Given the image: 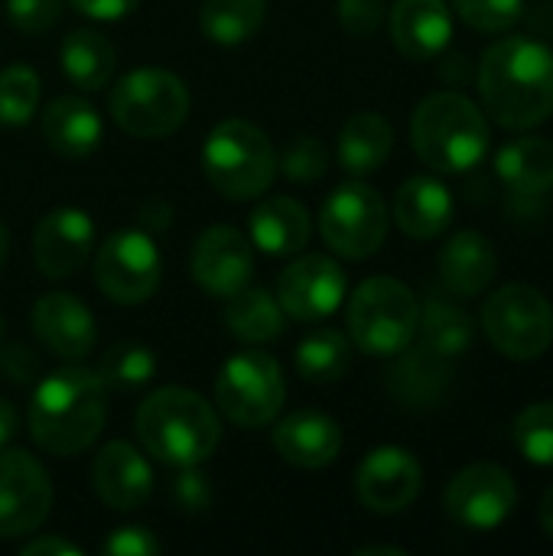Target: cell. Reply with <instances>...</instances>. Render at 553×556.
Segmentation results:
<instances>
[{"label": "cell", "mask_w": 553, "mask_h": 556, "mask_svg": "<svg viewBox=\"0 0 553 556\" xmlns=\"http://www.w3.org/2000/svg\"><path fill=\"white\" fill-rule=\"evenodd\" d=\"M479 98L508 130H528L553 114V49L531 36H508L479 62Z\"/></svg>", "instance_id": "6da1fadb"}, {"label": "cell", "mask_w": 553, "mask_h": 556, "mask_svg": "<svg viewBox=\"0 0 553 556\" xmlns=\"http://www.w3.org/2000/svg\"><path fill=\"white\" fill-rule=\"evenodd\" d=\"M104 417L108 401L98 371L62 368L36 388L29 404V433L46 453L75 456L101 437Z\"/></svg>", "instance_id": "7a4b0ae2"}, {"label": "cell", "mask_w": 553, "mask_h": 556, "mask_svg": "<svg viewBox=\"0 0 553 556\" xmlns=\"http://www.w3.org/2000/svg\"><path fill=\"white\" fill-rule=\"evenodd\" d=\"M137 437L160 463L183 469L199 466L215 453L222 424L202 394L189 388H160L137 410Z\"/></svg>", "instance_id": "3957f363"}, {"label": "cell", "mask_w": 553, "mask_h": 556, "mask_svg": "<svg viewBox=\"0 0 553 556\" xmlns=\"http://www.w3.org/2000/svg\"><path fill=\"white\" fill-rule=\"evenodd\" d=\"M417 156L437 173H469L489 153V124L476 101L460 91L424 98L411 121Z\"/></svg>", "instance_id": "277c9868"}, {"label": "cell", "mask_w": 553, "mask_h": 556, "mask_svg": "<svg viewBox=\"0 0 553 556\" xmlns=\"http://www.w3.org/2000/svg\"><path fill=\"white\" fill-rule=\"evenodd\" d=\"M417 323L420 303L394 277H372L349 300V336L365 355H401L411 349Z\"/></svg>", "instance_id": "5b68a950"}, {"label": "cell", "mask_w": 553, "mask_h": 556, "mask_svg": "<svg viewBox=\"0 0 553 556\" xmlns=\"http://www.w3.org/2000/svg\"><path fill=\"white\" fill-rule=\"evenodd\" d=\"M202 166L225 199H254L277 176V156L267 134L248 121H222L205 140Z\"/></svg>", "instance_id": "8992f818"}, {"label": "cell", "mask_w": 553, "mask_h": 556, "mask_svg": "<svg viewBox=\"0 0 553 556\" xmlns=\"http://www.w3.org/2000/svg\"><path fill=\"white\" fill-rule=\"evenodd\" d=\"M189 114L186 85L166 68H137L111 91L114 124L140 140L173 134Z\"/></svg>", "instance_id": "52a82bcc"}, {"label": "cell", "mask_w": 553, "mask_h": 556, "mask_svg": "<svg viewBox=\"0 0 553 556\" xmlns=\"http://www.w3.org/2000/svg\"><path fill=\"white\" fill-rule=\"evenodd\" d=\"M482 326L499 355L512 362H535L551 349L553 306L541 290L528 283H508L489 296Z\"/></svg>", "instance_id": "ba28073f"}, {"label": "cell", "mask_w": 553, "mask_h": 556, "mask_svg": "<svg viewBox=\"0 0 553 556\" xmlns=\"http://www.w3.org/2000/svg\"><path fill=\"white\" fill-rule=\"evenodd\" d=\"M284 397L287 388L277 358L257 349L231 355L215 381V401L222 414L248 430L277 420Z\"/></svg>", "instance_id": "9c48e42d"}, {"label": "cell", "mask_w": 553, "mask_h": 556, "mask_svg": "<svg viewBox=\"0 0 553 556\" xmlns=\"http://www.w3.org/2000/svg\"><path fill=\"white\" fill-rule=\"evenodd\" d=\"M319 231L336 254L365 261L388 238V205L378 189L365 182H345L323 202Z\"/></svg>", "instance_id": "30bf717a"}, {"label": "cell", "mask_w": 553, "mask_h": 556, "mask_svg": "<svg viewBox=\"0 0 553 556\" xmlns=\"http://www.w3.org/2000/svg\"><path fill=\"white\" fill-rule=\"evenodd\" d=\"M518 505V485L508 469L495 463H476L453 476L447 489V515L476 534L495 531Z\"/></svg>", "instance_id": "8fae6325"}, {"label": "cell", "mask_w": 553, "mask_h": 556, "mask_svg": "<svg viewBox=\"0 0 553 556\" xmlns=\"http://www.w3.org/2000/svg\"><path fill=\"white\" fill-rule=\"evenodd\" d=\"M98 287L121 306L143 303L160 283V251L143 231L111 235L95 257Z\"/></svg>", "instance_id": "7c38bea8"}, {"label": "cell", "mask_w": 553, "mask_h": 556, "mask_svg": "<svg viewBox=\"0 0 553 556\" xmlns=\"http://www.w3.org/2000/svg\"><path fill=\"white\" fill-rule=\"evenodd\" d=\"M52 508V485L46 469L20 450L0 453V538L36 531Z\"/></svg>", "instance_id": "4fadbf2b"}, {"label": "cell", "mask_w": 553, "mask_h": 556, "mask_svg": "<svg viewBox=\"0 0 553 556\" xmlns=\"http://www.w3.org/2000/svg\"><path fill=\"white\" fill-rule=\"evenodd\" d=\"M345 296V274L332 257L306 254L293 261L277 280V303L284 316L300 323H319L342 306Z\"/></svg>", "instance_id": "5bb4252c"}, {"label": "cell", "mask_w": 553, "mask_h": 556, "mask_svg": "<svg viewBox=\"0 0 553 556\" xmlns=\"http://www.w3.org/2000/svg\"><path fill=\"white\" fill-rule=\"evenodd\" d=\"M424 469L404 446H378L372 450L355 476L359 498L375 515H398L411 508L420 495Z\"/></svg>", "instance_id": "9a60e30c"}, {"label": "cell", "mask_w": 553, "mask_h": 556, "mask_svg": "<svg viewBox=\"0 0 553 556\" xmlns=\"http://www.w3.org/2000/svg\"><path fill=\"white\" fill-rule=\"evenodd\" d=\"M254 274L251 244L238 228H209L192 248V277L212 296H235Z\"/></svg>", "instance_id": "2e32d148"}, {"label": "cell", "mask_w": 553, "mask_h": 556, "mask_svg": "<svg viewBox=\"0 0 553 556\" xmlns=\"http://www.w3.org/2000/svg\"><path fill=\"white\" fill-rule=\"evenodd\" d=\"M33 332L42 349H49L55 358L81 362L98 339L95 319L85 303H78L72 293H46L33 306Z\"/></svg>", "instance_id": "e0dca14e"}, {"label": "cell", "mask_w": 553, "mask_h": 556, "mask_svg": "<svg viewBox=\"0 0 553 556\" xmlns=\"http://www.w3.org/2000/svg\"><path fill=\"white\" fill-rule=\"evenodd\" d=\"M95 244V225L81 208H55L36 225L33 254L46 277L75 274Z\"/></svg>", "instance_id": "ac0fdd59"}, {"label": "cell", "mask_w": 553, "mask_h": 556, "mask_svg": "<svg viewBox=\"0 0 553 556\" xmlns=\"http://www.w3.org/2000/svg\"><path fill=\"white\" fill-rule=\"evenodd\" d=\"M91 482H95L98 498L111 505L114 511H134L153 492V472L147 459L130 443H121V440L108 443L95 456Z\"/></svg>", "instance_id": "d6986e66"}, {"label": "cell", "mask_w": 553, "mask_h": 556, "mask_svg": "<svg viewBox=\"0 0 553 556\" xmlns=\"http://www.w3.org/2000/svg\"><path fill=\"white\" fill-rule=\"evenodd\" d=\"M391 39L414 62L437 59L453 39V13L447 0H394Z\"/></svg>", "instance_id": "ffe728a7"}, {"label": "cell", "mask_w": 553, "mask_h": 556, "mask_svg": "<svg viewBox=\"0 0 553 556\" xmlns=\"http://www.w3.org/2000/svg\"><path fill=\"white\" fill-rule=\"evenodd\" d=\"M274 450L297 469H323L342 450V430L319 410H300L274 427Z\"/></svg>", "instance_id": "44dd1931"}, {"label": "cell", "mask_w": 553, "mask_h": 556, "mask_svg": "<svg viewBox=\"0 0 553 556\" xmlns=\"http://www.w3.org/2000/svg\"><path fill=\"white\" fill-rule=\"evenodd\" d=\"M394 222L404 235L427 241L450 228L453 222V195L433 176H414L398 189L394 199Z\"/></svg>", "instance_id": "7402d4cb"}, {"label": "cell", "mask_w": 553, "mask_h": 556, "mask_svg": "<svg viewBox=\"0 0 553 556\" xmlns=\"http://www.w3.org/2000/svg\"><path fill=\"white\" fill-rule=\"evenodd\" d=\"M495 248L479 231H460L440 251V277L456 296H479L495 280Z\"/></svg>", "instance_id": "603a6c76"}, {"label": "cell", "mask_w": 553, "mask_h": 556, "mask_svg": "<svg viewBox=\"0 0 553 556\" xmlns=\"http://www.w3.org/2000/svg\"><path fill=\"white\" fill-rule=\"evenodd\" d=\"M502 186L518 199H541L553 192V140L518 137L508 140L495 156Z\"/></svg>", "instance_id": "cb8c5ba5"}, {"label": "cell", "mask_w": 553, "mask_h": 556, "mask_svg": "<svg viewBox=\"0 0 553 556\" xmlns=\"http://www.w3.org/2000/svg\"><path fill=\"white\" fill-rule=\"evenodd\" d=\"M42 134L55 153H62L68 160H81V156L95 153V147L101 143V117L85 98L62 94L46 108Z\"/></svg>", "instance_id": "d4e9b609"}, {"label": "cell", "mask_w": 553, "mask_h": 556, "mask_svg": "<svg viewBox=\"0 0 553 556\" xmlns=\"http://www.w3.org/2000/svg\"><path fill=\"white\" fill-rule=\"evenodd\" d=\"M313 231L310 212L287 195L264 199L251 215V241L274 257H290L306 248Z\"/></svg>", "instance_id": "484cf974"}, {"label": "cell", "mask_w": 553, "mask_h": 556, "mask_svg": "<svg viewBox=\"0 0 553 556\" xmlns=\"http://www.w3.org/2000/svg\"><path fill=\"white\" fill-rule=\"evenodd\" d=\"M391 150H394V127L388 117L375 111L352 114L339 134V160L355 176H368L381 169Z\"/></svg>", "instance_id": "4316f807"}, {"label": "cell", "mask_w": 553, "mask_h": 556, "mask_svg": "<svg viewBox=\"0 0 553 556\" xmlns=\"http://www.w3.org/2000/svg\"><path fill=\"white\" fill-rule=\"evenodd\" d=\"M450 375H453L450 358H440L427 349H414L391 371V391L411 407H430L447 394Z\"/></svg>", "instance_id": "83f0119b"}, {"label": "cell", "mask_w": 553, "mask_h": 556, "mask_svg": "<svg viewBox=\"0 0 553 556\" xmlns=\"http://www.w3.org/2000/svg\"><path fill=\"white\" fill-rule=\"evenodd\" d=\"M417 336H420V349L453 362L473 345V319L447 296H430L427 306L420 309Z\"/></svg>", "instance_id": "f1b7e54d"}, {"label": "cell", "mask_w": 553, "mask_h": 556, "mask_svg": "<svg viewBox=\"0 0 553 556\" xmlns=\"http://www.w3.org/2000/svg\"><path fill=\"white\" fill-rule=\"evenodd\" d=\"M62 68L85 91L104 88L114 75V46L95 29H75L62 42Z\"/></svg>", "instance_id": "f546056e"}, {"label": "cell", "mask_w": 553, "mask_h": 556, "mask_svg": "<svg viewBox=\"0 0 553 556\" xmlns=\"http://www.w3.org/2000/svg\"><path fill=\"white\" fill-rule=\"evenodd\" d=\"M228 300L231 303L225 309V323H228L231 336H238L241 342H251V345H261V342H271L280 336L284 309L267 290H238Z\"/></svg>", "instance_id": "4dcf8cb0"}, {"label": "cell", "mask_w": 553, "mask_h": 556, "mask_svg": "<svg viewBox=\"0 0 553 556\" xmlns=\"http://www.w3.org/2000/svg\"><path fill=\"white\" fill-rule=\"evenodd\" d=\"M267 16V0H205L199 23L212 42L241 46L248 42Z\"/></svg>", "instance_id": "1f68e13d"}, {"label": "cell", "mask_w": 553, "mask_h": 556, "mask_svg": "<svg viewBox=\"0 0 553 556\" xmlns=\"http://www.w3.org/2000/svg\"><path fill=\"white\" fill-rule=\"evenodd\" d=\"M352 365V345L336 329H316L297 349V371L310 384H336Z\"/></svg>", "instance_id": "d6a6232c"}, {"label": "cell", "mask_w": 553, "mask_h": 556, "mask_svg": "<svg viewBox=\"0 0 553 556\" xmlns=\"http://www.w3.org/2000/svg\"><path fill=\"white\" fill-rule=\"evenodd\" d=\"M153 371H156V358L140 342H121L108 349L98 362V378L104 381V388H114V391L143 388L153 378Z\"/></svg>", "instance_id": "836d02e7"}, {"label": "cell", "mask_w": 553, "mask_h": 556, "mask_svg": "<svg viewBox=\"0 0 553 556\" xmlns=\"http://www.w3.org/2000/svg\"><path fill=\"white\" fill-rule=\"evenodd\" d=\"M512 440L531 466H553V401L525 407L512 424Z\"/></svg>", "instance_id": "e575fe53"}, {"label": "cell", "mask_w": 553, "mask_h": 556, "mask_svg": "<svg viewBox=\"0 0 553 556\" xmlns=\"http://www.w3.org/2000/svg\"><path fill=\"white\" fill-rule=\"evenodd\" d=\"M39 104V75L29 65H10L0 72V124L23 127Z\"/></svg>", "instance_id": "d590c367"}, {"label": "cell", "mask_w": 553, "mask_h": 556, "mask_svg": "<svg viewBox=\"0 0 553 556\" xmlns=\"http://www.w3.org/2000/svg\"><path fill=\"white\" fill-rule=\"evenodd\" d=\"M280 173L293 182H313L326 173L329 166V153L323 147L319 137H310V134H300L293 137L284 150H280V160H277Z\"/></svg>", "instance_id": "8d00e7d4"}, {"label": "cell", "mask_w": 553, "mask_h": 556, "mask_svg": "<svg viewBox=\"0 0 553 556\" xmlns=\"http://www.w3.org/2000/svg\"><path fill=\"white\" fill-rule=\"evenodd\" d=\"M453 7L479 33H505L525 13V0H453Z\"/></svg>", "instance_id": "74e56055"}, {"label": "cell", "mask_w": 553, "mask_h": 556, "mask_svg": "<svg viewBox=\"0 0 553 556\" xmlns=\"http://www.w3.org/2000/svg\"><path fill=\"white\" fill-rule=\"evenodd\" d=\"M62 13V0H7V16L20 33H46Z\"/></svg>", "instance_id": "f35d334b"}, {"label": "cell", "mask_w": 553, "mask_h": 556, "mask_svg": "<svg viewBox=\"0 0 553 556\" xmlns=\"http://www.w3.org/2000/svg\"><path fill=\"white\" fill-rule=\"evenodd\" d=\"M385 20V0H339V23L352 36H372Z\"/></svg>", "instance_id": "ab89813d"}, {"label": "cell", "mask_w": 553, "mask_h": 556, "mask_svg": "<svg viewBox=\"0 0 553 556\" xmlns=\"http://www.w3.org/2000/svg\"><path fill=\"white\" fill-rule=\"evenodd\" d=\"M173 502L179 505V511H205L209 502H212V489L205 482L202 472H196V466H183V472L176 476L173 482Z\"/></svg>", "instance_id": "60d3db41"}, {"label": "cell", "mask_w": 553, "mask_h": 556, "mask_svg": "<svg viewBox=\"0 0 553 556\" xmlns=\"http://www.w3.org/2000/svg\"><path fill=\"white\" fill-rule=\"evenodd\" d=\"M101 554L108 556H153L160 554V541L147 528H117L111 538H104Z\"/></svg>", "instance_id": "b9f144b4"}, {"label": "cell", "mask_w": 553, "mask_h": 556, "mask_svg": "<svg viewBox=\"0 0 553 556\" xmlns=\"http://www.w3.org/2000/svg\"><path fill=\"white\" fill-rule=\"evenodd\" d=\"M0 368L16 381V384H29L39 375V362L33 352H26L23 345H10L0 352Z\"/></svg>", "instance_id": "7bdbcfd3"}, {"label": "cell", "mask_w": 553, "mask_h": 556, "mask_svg": "<svg viewBox=\"0 0 553 556\" xmlns=\"http://www.w3.org/2000/svg\"><path fill=\"white\" fill-rule=\"evenodd\" d=\"M140 0H72L75 10H81L85 16L91 20H104V23H114V20H124Z\"/></svg>", "instance_id": "ee69618b"}, {"label": "cell", "mask_w": 553, "mask_h": 556, "mask_svg": "<svg viewBox=\"0 0 553 556\" xmlns=\"http://www.w3.org/2000/svg\"><path fill=\"white\" fill-rule=\"evenodd\" d=\"M42 554L78 556V554H81V551H78L75 544L62 541V538H39V541H29V544L23 547V556H42Z\"/></svg>", "instance_id": "f6af8a7d"}, {"label": "cell", "mask_w": 553, "mask_h": 556, "mask_svg": "<svg viewBox=\"0 0 553 556\" xmlns=\"http://www.w3.org/2000/svg\"><path fill=\"white\" fill-rule=\"evenodd\" d=\"M13 433H16V410H13V404L0 401V446L10 443Z\"/></svg>", "instance_id": "bcb514c9"}, {"label": "cell", "mask_w": 553, "mask_h": 556, "mask_svg": "<svg viewBox=\"0 0 553 556\" xmlns=\"http://www.w3.org/2000/svg\"><path fill=\"white\" fill-rule=\"evenodd\" d=\"M541 528H544V534L553 541V485L544 492V498H541Z\"/></svg>", "instance_id": "7dc6e473"}, {"label": "cell", "mask_w": 553, "mask_h": 556, "mask_svg": "<svg viewBox=\"0 0 553 556\" xmlns=\"http://www.w3.org/2000/svg\"><path fill=\"white\" fill-rule=\"evenodd\" d=\"M378 554L404 556V551H401V547H362V551H359V556H378Z\"/></svg>", "instance_id": "c3c4849f"}, {"label": "cell", "mask_w": 553, "mask_h": 556, "mask_svg": "<svg viewBox=\"0 0 553 556\" xmlns=\"http://www.w3.org/2000/svg\"><path fill=\"white\" fill-rule=\"evenodd\" d=\"M7 254H10V235H7V228H3V222H0V270H3V264H7Z\"/></svg>", "instance_id": "681fc988"}, {"label": "cell", "mask_w": 553, "mask_h": 556, "mask_svg": "<svg viewBox=\"0 0 553 556\" xmlns=\"http://www.w3.org/2000/svg\"><path fill=\"white\" fill-rule=\"evenodd\" d=\"M0 336H3V319H0Z\"/></svg>", "instance_id": "f907efd6"}]
</instances>
